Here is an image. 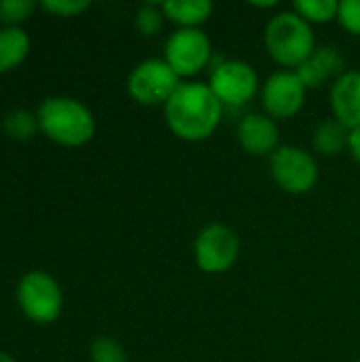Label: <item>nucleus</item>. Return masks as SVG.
<instances>
[{
	"label": "nucleus",
	"instance_id": "nucleus-22",
	"mask_svg": "<svg viewBox=\"0 0 360 362\" xmlns=\"http://www.w3.org/2000/svg\"><path fill=\"white\" fill-rule=\"evenodd\" d=\"M337 21L350 34H359L360 36V0H342Z\"/></svg>",
	"mask_w": 360,
	"mask_h": 362
},
{
	"label": "nucleus",
	"instance_id": "nucleus-5",
	"mask_svg": "<svg viewBox=\"0 0 360 362\" xmlns=\"http://www.w3.org/2000/svg\"><path fill=\"white\" fill-rule=\"evenodd\" d=\"M17 303L36 325H49L62 314L64 297L59 284L45 272H30L17 284Z\"/></svg>",
	"mask_w": 360,
	"mask_h": 362
},
{
	"label": "nucleus",
	"instance_id": "nucleus-23",
	"mask_svg": "<svg viewBox=\"0 0 360 362\" xmlns=\"http://www.w3.org/2000/svg\"><path fill=\"white\" fill-rule=\"evenodd\" d=\"M40 6L59 17H74L89 8V0H45Z\"/></svg>",
	"mask_w": 360,
	"mask_h": 362
},
{
	"label": "nucleus",
	"instance_id": "nucleus-24",
	"mask_svg": "<svg viewBox=\"0 0 360 362\" xmlns=\"http://www.w3.org/2000/svg\"><path fill=\"white\" fill-rule=\"evenodd\" d=\"M348 151L350 155L354 157V161L360 163V129L350 132V138H348Z\"/></svg>",
	"mask_w": 360,
	"mask_h": 362
},
{
	"label": "nucleus",
	"instance_id": "nucleus-9",
	"mask_svg": "<svg viewBox=\"0 0 360 362\" xmlns=\"http://www.w3.org/2000/svg\"><path fill=\"white\" fill-rule=\"evenodd\" d=\"M208 87L223 106H244L259 91V76L248 62L225 59L212 70Z\"/></svg>",
	"mask_w": 360,
	"mask_h": 362
},
{
	"label": "nucleus",
	"instance_id": "nucleus-16",
	"mask_svg": "<svg viewBox=\"0 0 360 362\" xmlns=\"http://www.w3.org/2000/svg\"><path fill=\"white\" fill-rule=\"evenodd\" d=\"M350 129H346L339 121L327 119L314 132V148L327 157H335L344 148H348Z\"/></svg>",
	"mask_w": 360,
	"mask_h": 362
},
{
	"label": "nucleus",
	"instance_id": "nucleus-12",
	"mask_svg": "<svg viewBox=\"0 0 360 362\" xmlns=\"http://www.w3.org/2000/svg\"><path fill=\"white\" fill-rule=\"evenodd\" d=\"M333 119L346 129H360V72L348 70L335 78L331 87Z\"/></svg>",
	"mask_w": 360,
	"mask_h": 362
},
{
	"label": "nucleus",
	"instance_id": "nucleus-6",
	"mask_svg": "<svg viewBox=\"0 0 360 362\" xmlns=\"http://www.w3.org/2000/svg\"><path fill=\"white\" fill-rule=\"evenodd\" d=\"M195 263L206 274H225L229 272L240 257V238L238 233L221 223L204 227L193 244Z\"/></svg>",
	"mask_w": 360,
	"mask_h": 362
},
{
	"label": "nucleus",
	"instance_id": "nucleus-2",
	"mask_svg": "<svg viewBox=\"0 0 360 362\" xmlns=\"http://www.w3.org/2000/svg\"><path fill=\"white\" fill-rule=\"evenodd\" d=\"M36 119L40 132L62 146H83L95 134V119L91 110L72 98H47L38 106Z\"/></svg>",
	"mask_w": 360,
	"mask_h": 362
},
{
	"label": "nucleus",
	"instance_id": "nucleus-14",
	"mask_svg": "<svg viewBox=\"0 0 360 362\" xmlns=\"http://www.w3.org/2000/svg\"><path fill=\"white\" fill-rule=\"evenodd\" d=\"M166 19L178 28H199L210 19L214 4L210 0H168L161 4Z\"/></svg>",
	"mask_w": 360,
	"mask_h": 362
},
{
	"label": "nucleus",
	"instance_id": "nucleus-26",
	"mask_svg": "<svg viewBox=\"0 0 360 362\" xmlns=\"http://www.w3.org/2000/svg\"><path fill=\"white\" fill-rule=\"evenodd\" d=\"M0 362H15L6 352H0Z\"/></svg>",
	"mask_w": 360,
	"mask_h": 362
},
{
	"label": "nucleus",
	"instance_id": "nucleus-10",
	"mask_svg": "<svg viewBox=\"0 0 360 362\" xmlns=\"http://www.w3.org/2000/svg\"><path fill=\"white\" fill-rule=\"evenodd\" d=\"M306 85L297 72H274L261 87V102L272 119H291L306 104Z\"/></svg>",
	"mask_w": 360,
	"mask_h": 362
},
{
	"label": "nucleus",
	"instance_id": "nucleus-17",
	"mask_svg": "<svg viewBox=\"0 0 360 362\" xmlns=\"http://www.w3.org/2000/svg\"><path fill=\"white\" fill-rule=\"evenodd\" d=\"M293 11L303 17L310 25L312 23H329L337 19L339 2L337 0H297L293 4Z\"/></svg>",
	"mask_w": 360,
	"mask_h": 362
},
{
	"label": "nucleus",
	"instance_id": "nucleus-13",
	"mask_svg": "<svg viewBox=\"0 0 360 362\" xmlns=\"http://www.w3.org/2000/svg\"><path fill=\"white\" fill-rule=\"evenodd\" d=\"M344 55L335 47H316V51L295 70L306 89H318L335 74H344Z\"/></svg>",
	"mask_w": 360,
	"mask_h": 362
},
{
	"label": "nucleus",
	"instance_id": "nucleus-1",
	"mask_svg": "<svg viewBox=\"0 0 360 362\" xmlns=\"http://www.w3.org/2000/svg\"><path fill=\"white\" fill-rule=\"evenodd\" d=\"M163 117L174 136L185 142H202L210 138L221 119L223 104L206 83H182L163 106Z\"/></svg>",
	"mask_w": 360,
	"mask_h": 362
},
{
	"label": "nucleus",
	"instance_id": "nucleus-20",
	"mask_svg": "<svg viewBox=\"0 0 360 362\" xmlns=\"http://www.w3.org/2000/svg\"><path fill=\"white\" fill-rule=\"evenodd\" d=\"M34 0H0V21L4 28H17L34 11Z\"/></svg>",
	"mask_w": 360,
	"mask_h": 362
},
{
	"label": "nucleus",
	"instance_id": "nucleus-25",
	"mask_svg": "<svg viewBox=\"0 0 360 362\" xmlns=\"http://www.w3.org/2000/svg\"><path fill=\"white\" fill-rule=\"evenodd\" d=\"M252 6H257V8H274L276 6V0H269V2H252Z\"/></svg>",
	"mask_w": 360,
	"mask_h": 362
},
{
	"label": "nucleus",
	"instance_id": "nucleus-27",
	"mask_svg": "<svg viewBox=\"0 0 360 362\" xmlns=\"http://www.w3.org/2000/svg\"><path fill=\"white\" fill-rule=\"evenodd\" d=\"M359 362H360V361H359Z\"/></svg>",
	"mask_w": 360,
	"mask_h": 362
},
{
	"label": "nucleus",
	"instance_id": "nucleus-15",
	"mask_svg": "<svg viewBox=\"0 0 360 362\" xmlns=\"http://www.w3.org/2000/svg\"><path fill=\"white\" fill-rule=\"evenodd\" d=\"M30 51V38L21 28L0 30V72L17 68Z\"/></svg>",
	"mask_w": 360,
	"mask_h": 362
},
{
	"label": "nucleus",
	"instance_id": "nucleus-19",
	"mask_svg": "<svg viewBox=\"0 0 360 362\" xmlns=\"http://www.w3.org/2000/svg\"><path fill=\"white\" fill-rule=\"evenodd\" d=\"M163 19H166V15H163L161 4L146 2L136 13V28H138L140 34L153 36V34H157L163 28Z\"/></svg>",
	"mask_w": 360,
	"mask_h": 362
},
{
	"label": "nucleus",
	"instance_id": "nucleus-11",
	"mask_svg": "<svg viewBox=\"0 0 360 362\" xmlns=\"http://www.w3.org/2000/svg\"><path fill=\"white\" fill-rule=\"evenodd\" d=\"M238 142L248 155H274L280 148V129L269 115L250 112L238 125Z\"/></svg>",
	"mask_w": 360,
	"mask_h": 362
},
{
	"label": "nucleus",
	"instance_id": "nucleus-21",
	"mask_svg": "<svg viewBox=\"0 0 360 362\" xmlns=\"http://www.w3.org/2000/svg\"><path fill=\"white\" fill-rule=\"evenodd\" d=\"M91 362H127V354L121 344L110 337H98L89 348Z\"/></svg>",
	"mask_w": 360,
	"mask_h": 362
},
{
	"label": "nucleus",
	"instance_id": "nucleus-3",
	"mask_svg": "<svg viewBox=\"0 0 360 362\" xmlns=\"http://www.w3.org/2000/svg\"><path fill=\"white\" fill-rule=\"evenodd\" d=\"M265 47L280 66L299 68L316 51V36L303 17L295 11H282L265 25Z\"/></svg>",
	"mask_w": 360,
	"mask_h": 362
},
{
	"label": "nucleus",
	"instance_id": "nucleus-4",
	"mask_svg": "<svg viewBox=\"0 0 360 362\" xmlns=\"http://www.w3.org/2000/svg\"><path fill=\"white\" fill-rule=\"evenodd\" d=\"M182 85L180 76L166 59H144L127 76V93L142 106H159L174 95Z\"/></svg>",
	"mask_w": 360,
	"mask_h": 362
},
{
	"label": "nucleus",
	"instance_id": "nucleus-18",
	"mask_svg": "<svg viewBox=\"0 0 360 362\" xmlns=\"http://www.w3.org/2000/svg\"><path fill=\"white\" fill-rule=\"evenodd\" d=\"M36 129H40L38 119L28 110H15L4 117V134L13 140H30L36 134Z\"/></svg>",
	"mask_w": 360,
	"mask_h": 362
},
{
	"label": "nucleus",
	"instance_id": "nucleus-8",
	"mask_svg": "<svg viewBox=\"0 0 360 362\" xmlns=\"http://www.w3.org/2000/svg\"><path fill=\"white\" fill-rule=\"evenodd\" d=\"M212 55V42L199 28H178L163 47V59L172 70L185 78L199 74Z\"/></svg>",
	"mask_w": 360,
	"mask_h": 362
},
{
	"label": "nucleus",
	"instance_id": "nucleus-7",
	"mask_svg": "<svg viewBox=\"0 0 360 362\" xmlns=\"http://www.w3.org/2000/svg\"><path fill=\"white\" fill-rule=\"evenodd\" d=\"M269 168L276 185L291 195L310 193L318 182L316 159L299 146H280L272 155Z\"/></svg>",
	"mask_w": 360,
	"mask_h": 362
}]
</instances>
